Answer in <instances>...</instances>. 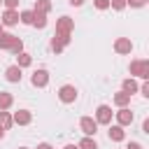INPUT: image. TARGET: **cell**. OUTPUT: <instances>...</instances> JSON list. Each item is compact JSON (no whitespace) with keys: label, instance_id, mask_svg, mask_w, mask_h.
<instances>
[{"label":"cell","instance_id":"cell-30","mask_svg":"<svg viewBox=\"0 0 149 149\" xmlns=\"http://www.w3.org/2000/svg\"><path fill=\"white\" fill-rule=\"evenodd\" d=\"M137 91H140V93H142L144 98H149V81H144V84H142V86H140Z\"/></svg>","mask_w":149,"mask_h":149},{"label":"cell","instance_id":"cell-9","mask_svg":"<svg viewBox=\"0 0 149 149\" xmlns=\"http://www.w3.org/2000/svg\"><path fill=\"white\" fill-rule=\"evenodd\" d=\"M12 121H14L16 126H28V123L33 121V114H30V109H19V112L12 114Z\"/></svg>","mask_w":149,"mask_h":149},{"label":"cell","instance_id":"cell-17","mask_svg":"<svg viewBox=\"0 0 149 149\" xmlns=\"http://www.w3.org/2000/svg\"><path fill=\"white\" fill-rule=\"evenodd\" d=\"M30 63H33V56H30V54H26V51L16 54V63H14V65H19L21 70H23V68H28Z\"/></svg>","mask_w":149,"mask_h":149},{"label":"cell","instance_id":"cell-34","mask_svg":"<svg viewBox=\"0 0 149 149\" xmlns=\"http://www.w3.org/2000/svg\"><path fill=\"white\" fill-rule=\"evenodd\" d=\"M68 2H70L72 7H81V5H84V0H68Z\"/></svg>","mask_w":149,"mask_h":149},{"label":"cell","instance_id":"cell-19","mask_svg":"<svg viewBox=\"0 0 149 149\" xmlns=\"http://www.w3.org/2000/svg\"><path fill=\"white\" fill-rule=\"evenodd\" d=\"M12 126H14L12 114H9V112H0V128H2V130H9Z\"/></svg>","mask_w":149,"mask_h":149},{"label":"cell","instance_id":"cell-27","mask_svg":"<svg viewBox=\"0 0 149 149\" xmlns=\"http://www.w3.org/2000/svg\"><path fill=\"white\" fill-rule=\"evenodd\" d=\"M63 49H65V47H63L61 42H56V40L51 37V51H54V54H63Z\"/></svg>","mask_w":149,"mask_h":149},{"label":"cell","instance_id":"cell-11","mask_svg":"<svg viewBox=\"0 0 149 149\" xmlns=\"http://www.w3.org/2000/svg\"><path fill=\"white\" fill-rule=\"evenodd\" d=\"M21 77H23V72H21V68H19V65H9V68L5 70V79H7L9 84L21 81Z\"/></svg>","mask_w":149,"mask_h":149},{"label":"cell","instance_id":"cell-39","mask_svg":"<svg viewBox=\"0 0 149 149\" xmlns=\"http://www.w3.org/2000/svg\"><path fill=\"white\" fill-rule=\"evenodd\" d=\"M0 5H2V0H0Z\"/></svg>","mask_w":149,"mask_h":149},{"label":"cell","instance_id":"cell-31","mask_svg":"<svg viewBox=\"0 0 149 149\" xmlns=\"http://www.w3.org/2000/svg\"><path fill=\"white\" fill-rule=\"evenodd\" d=\"M126 149H144V147H142L140 142H128V144H126Z\"/></svg>","mask_w":149,"mask_h":149},{"label":"cell","instance_id":"cell-28","mask_svg":"<svg viewBox=\"0 0 149 149\" xmlns=\"http://www.w3.org/2000/svg\"><path fill=\"white\" fill-rule=\"evenodd\" d=\"M19 2H21V0H2L5 9H16V7H19Z\"/></svg>","mask_w":149,"mask_h":149},{"label":"cell","instance_id":"cell-10","mask_svg":"<svg viewBox=\"0 0 149 149\" xmlns=\"http://www.w3.org/2000/svg\"><path fill=\"white\" fill-rule=\"evenodd\" d=\"M0 23H2V26H16V23H19V9H5Z\"/></svg>","mask_w":149,"mask_h":149},{"label":"cell","instance_id":"cell-32","mask_svg":"<svg viewBox=\"0 0 149 149\" xmlns=\"http://www.w3.org/2000/svg\"><path fill=\"white\" fill-rule=\"evenodd\" d=\"M142 133H147V135H149V119H144V121H142Z\"/></svg>","mask_w":149,"mask_h":149},{"label":"cell","instance_id":"cell-38","mask_svg":"<svg viewBox=\"0 0 149 149\" xmlns=\"http://www.w3.org/2000/svg\"><path fill=\"white\" fill-rule=\"evenodd\" d=\"M19 149H28V147H19Z\"/></svg>","mask_w":149,"mask_h":149},{"label":"cell","instance_id":"cell-20","mask_svg":"<svg viewBox=\"0 0 149 149\" xmlns=\"http://www.w3.org/2000/svg\"><path fill=\"white\" fill-rule=\"evenodd\" d=\"M77 147H79V149H98V142H95L93 137H86V135H84V137L77 142Z\"/></svg>","mask_w":149,"mask_h":149},{"label":"cell","instance_id":"cell-29","mask_svg":"<svg viewBox=\"0 0 149 149\" xmlns=\"http://www.w3.org/2000/svg\"><path fill=\"white\" fill-rule=\"evenodd\" d=\"M147 0H126V7H144Z\"/></svg>","mask_w":149,"mask_h":149},{"label":"cell","instance_id":"cell-7","mask_svg":"<svg viewBox=\"0 0 149 149\" xmlns=\"http://www.w3.org/2000/svg\"><path fill=\"white\" fill-rule=\"evenodd\" d=\"M30 84H33V86H37V88H44V86L49 84V72H47L44 68L35 70V72H33V77H30Z\"/></svg>","mask_w":149,"mask_h":149},{"label":"cell","instance_id":"cell-18","mask_svg":"<svg viewBox=\"0 0 149 149\" xmlns=\"http://www.w3.org/2000/svg\"><path fill=\"white\" fill-rule=\"evenodd\" d=\"M33 12L49 14V12H51V2H49V0H37V2H35V7H33Z\"/></svg>","mask_w":149,"mask_h":149},{"label":"cell","instance_id":"cell-1","mask_svg":"<svg viewBox=\"0 0 149 149\" xmlns=\"http://www.w3.org/2000/svg\"><path fill=\"white\" fill-rule=\"evenodd\" d=\"M130 77H140V79H149V61L147 58H137V61H130Z\"/></svg>","mask_w":149,"mask_h":149},{"label":"cell","instance_id":"cell-15","mask_svg":"<svg viewBox=\"0 0 149 149\" xmlns=\"http://www.w3.org/2000/svg\"><path fill=\"white\" fill-rule=\"evenodd\" d=\"M16 40H19L16 35H12V33H2V35H0V49H7V51H9V49L14 47Z\"/></svg>","mask_w":149,"mask_h":149},{"label":"cell","instance_id":"cell-37","mask_svg":"<svg viewBox=\"0 0 149 149\" xmlns=\"http://www.w3.org/2000/svg\"><path fill=\"white\" fill-rule=\"evenodd\" d=\"M2 28H5V26H2V23H0V35H2V33H5V30H2Z\"/></svg>","mask_w":149,"mask_h":149},{"label":"cell","instance_id":"cell-24","mask_svg":"<svg viewBox=\"0 0 149 149\" xmlns=\"http://www.w3.org/2000/svg\"><path fill=\"white\" fill-rule=\"evenodd\" d=\"M54 40H56V42H61L63 47H68V44L72 42V35H54Z\"/></svg>","mask_w":149,"mask_h":149},{"label":"cell","instance_id":"cell-8","mask_svg":"<svg viewBox=\"0 0 149 149\" xmlns=\"http://www.w3.org/2000/svg\"><path fill=\"white\" fill-rule=\"evenodd\" d=\"M114 51L116 54H130L133 51V42H130V37H116L114 40Z\"/></svg>","mask_w":149,"mask_h":149},{"label":"cell","instance_id":"cell-16","mask_svg":"<svg viewBox=\"0 0 149 149\" xmlns=\"http://www.w3.org/2000/svg\"><path fill=\"white\" fill-rule=\"evenodd\" d=\"M114 105H116V107H128V105H130V95H128L126 91L114 93Z\"/></svg>","mask_w":149,"mask_h":149},{"label":"cell","instance_id":"cell-35","mask_svg":"<svg viewBox=\"0 0 149 149\" xmlns=\"http://www.w3.org/2000/svg\"><path fill=\"white\" fill-rule=\"evenodd\" d=\"M65 149H79V147H77V144H68Z\"/></svg>","mask_w":149,"mask_h":149},{"label":"cell","instance_id":"cell-5","mask_svg":"<svg viewBox=\"0 0 149 149\" xmlns=\"http://www.w3.org/2000/svg\"><path fill=\"white\" fill-rule=\"evenodd\" d=\"M79 128H81V133H84L86 137H93V135L98 133V123H95L93 116H81V119H79Z\"/></svg>","mask_w":149,"mask_h":149},{"label":"cell","instance_id":"cell-25","mask_svg":"<svg viewBox=\"0 0 149 149\" xmlns=\"http://www.w3.org/2000/svg\"><path fill=\"white\" fill-rule=\"evenodd\" d=\"M9 51H12V54H14V56H16V54H21V51H23V40H21V37H19V40H16V42H14V47H12V49H9Z\"/></svg>","mask_w":149,"mask_h":149},{"label":"cell","instance_id":"cell-23","mask_svg":"<svg viewBox=\"0 0 149 149\" xmlns=\"http://www.w3.org/2000/svg\"><path fill=\"white\" fill-rule=\"evenodd\" d=\"M109 7L114 12H121V9H126V0H109Z\"/></svg>","mask_w":149,"mask_h":149},{"label":"cell","instance_id":"cell-13","mask_svg":"<svg viewBox=\"0 0 149 149\" xmlns=\"http://www.w3.org/2000/svg\"><path fill=\"white\" fill-rule=\"evenodd\" d=\"M14 105V95L9 91H0V112H7Z\"/></svg>","mask_w":149,"mask_h":149},{"label":"cell","instance_id":"cell-14","mask_svg":"<svg viewBox=\"0 0 149 149\" xmlns=\"http://www.w3.org/2000/svg\"><path fill=\"white\" fill-rule=\"evenodd\" d=\"M137 88H140V86H137V81H135L133 77H126V79L121 81V91H126L128 95H133V93H137Z\"/></svg>","mask_w":149,"mask_h":149},{"label":"cell","instance_id":"cell-21","mask_svg":"<svg viewBox=\"0 0 149 149\" xmlns=\"http://www.w3.org/2000/svg\"><path fill=\"white\" fill-rule=\"evenodd\" d=\"M33 19H35L33 9H23V12H19V21H21V23H26V26H33Z\"/></svg>","mask_w":149,"mask_h":149},{"label":"cell","instance_id":"cell-3","mask_svg":"<svg viewBox=\"0 0 149 149\" xmlns=\"http://www.w3.org/2000/svg\"><path fill=\"white\" fill-rule=\"evenodd\" d=\"M58 100L65 102V105L74 102V100H77V86H72V84H63V86L58 88Z\"/></svg>","mask_w":149,"mask_h":149},{"label":"cell","instance_id":"cell-4","mask_svg":"<svg viewBox=\"0 0 149 149\" xmlns=\"http://www.w3.org/2000/svg\"><path fill=\"white\" fill-rule=\"evenodd\" d=\"M72 30H74V21L70 16H61L56 21V33L54 35H72Z\"/></svg>","mask_w":149,"mask_h":149},{"label":"cell","instance_id":"cell-26","mask_svg":"<svg viewBox=\"0 0 149 149\" xmlns=\"http://www.w3.org/2000/svg\"><path fill=\"white\" fill-rule=\"evenodd\" d=\"M93 5H95V9H100V12L109 9V0H93Z\"/></svg>","mask_w":149,"mask_h":149},{"label":"cell","instance_id":"cell-36","mask_svg":"<svg viewBox=\"0 0 149 149\" xmlns=\"http://www.w3.org/2000/svg\"><path fill=\"white\" fill-rule=\"evenodd\" d=\"M2 137H5V130H2V128H0V140H2Z\"/></svg>","mask_w":149,"mask_h":149},{"label":"cell","instance_id":"cell-12","mask_svg":"<svg viewBox=\"0 0 149 149\" xmlns=\"http://www.w3.org/2000/svg\"><path fill=\"white\" fill-rule=\"evenodd\" d=\"M107 135H109V140H112V142H123V137H126V130H123L121 126H109Z\"/></svg>","mask_w":149,"mask_h":149},{"label":"cell","instance_id":"cell-6","mask_svg":"<svg viewBox=\"0 0 149 149\" xmlns=\"http://www.w3.org/2000/svg\"><path fill=\"white\" fill-rule=\"evenodd\" d=\"M114 116H116V126H121V128L130 126L133 119H135V114H133L128 107H119V112H114Z\"/></svg>","mask_w":149,"mask_h":149},{"label":"cell","instance_id":"cell-33","mask_svg":"<svg viewBox=\"0 0 149 149\" xmlns=\"http://www.w3.org/2000/svg\"><path fill=\"white\" fill-rule=\"evenodd\" d=\"M35 149H54V147H51V144H49V142H40V144H37V147H35Z\"/></svg>","mask_w":149,"mask_h":149},{"label":"cell","instance_id":"cell-22","mask_svg":"<svg viewBox=\"0 0 149 149\" xmlns=\"http://www.w3.org/2000/svg\"><path fill=\"white\" fill-rule=\"evenodd\" d=\"M35 14V19H33V26L37 28V30H42L44 26H47V14H40V12H33Z\"/></svg>","mask_w":149,"mask_h":149},{"label":"cell","instance_id":"cell-2","mask_svg":"<svg viewBox=\"0 0 149 149\" xmlns=\"http://www.w3.org/2000/svg\"><path fill=\"white\" fill-rule=\"evenodd\" d=\"M112 116H114V112L109 105H98V109H95V123L98 126H112Z\"/></svg>","mask_w":149,"mask_h":149}]
</instances>
